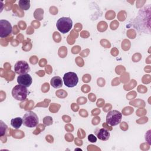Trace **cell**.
I'll use <instances>...</instances> for the list:
<instances>
[{"mask_svg":"<svg viewBox=\"0 0 151 151\" xmlns=\"http://www.w3.org/2000/svg\"><path fill=\"white\" fill-rule=\"evenodd\" d=\"M17 82L18 84L24 86L26 87H28L32 84V78L31 76L28 73L21 74L17 77Z\"/></svg>","mask_w":151,"mask_h":151,"instance_id":"obj_8","label":"cell"},{"mask_svg":"<svg viewBox=\"0 0 151 151\" xmlns=\"http://www.w3.org/2000/svg\"><path fill=\"white\" fill-rule=\"evenodd\" d=\"M23 124L28 127L32 128L38 124V117L36 113L32 111H28L25 113L23 117Z\"/></svg>","mask_w":151,"mask_h":151,"instance_id":"obj_2","label":"cell"},{"mask_svg":"<svg viewBox=\"0 0 151 151\" xmlns=\"http://www.w3.org/2000/svg\"><path fill=\"white\" fill-rule=\"evenodd\" d=\"M63 81L65 86L72 88L75 87L78 83V78L74 72H68L63 76Z\"/></svg>","mask_w":151,"mask_h":151,"instance_id":"obj_5","label":"cell"},{"mask_svg":"<svg viewBox=\"0 0 151 151\" xmlns=\"http://www.w3.org/2000/svg\"><path fill=\"white\" fill-rule=\"evenodd\" d=\"M12 96L17 100H25L28 96V90L24 86L20 84L16 85L12 90Z\"/></svg>","mask_w":151,"mask_h":151,"instance_id":"obj_3","label":"cell"},{"mask_svg":"<svg viewBox=\"0 0 151 151\" xmlns=\"http://www.w3.org/2000/svg\"><path fill=\"white\" fill-rule=\"evenodd\" d=\"M122 114L118 110H113L110 111L106 116V123L111 126H114L119 124L122 120Z\"/></svg>","mask_w":151,"mask_h":151,"instance_id":"obj_4","label":"cell"},{"mask_svg":"<svg viewBox=\"0 0 151 151\" xmlns=\"http://www.w3.org/2000/svg\"><path fill=\"white\" fill-rule=\"evenodd\" d=\"M14 71L19 75L27 74L30 71V67L27 61L21 60L15 63L14 65Z\"/></svg>","mask_w":151,"mask_h":151,"instance_id":"obj_7","label":"cell"},{"mask_svg":"<svg viewBox=\"0 0 151 151\" xmlns=\"http://www.w3.org/2000/svg\"><path fill=\"white\" fill-rule=\"evenodd\" d=\"M18 5L22 10H28L30 8V1L29 0H19Z\"/></svg>","mask_w":151,"mask_h":151,"instance_id":"obj_12","label":"cell"},{"mask_svg":"<svg viewBox=\"0 0 151 151\" xmlns=\"http://www.w3.org/2000/svg\"><path fill=\"white\" fill-rule=\"evenodd\" d=\"M22 124H23V119L20 117L14 118L11 120V126L16 129H19Z\"/></svg>","mask_w":151,"mask_h":151,"instance_id":"obj_11","label":"cell"},{"mask_svg":"<svg viewBox=\"0 0 151 151\" xmlns=\"http://www.w3.org/2000/svg\"><path fill=\"white\" fill-rule=\"evenodd\" d=\"M94 133L99 140L103 141L107 140L110 137L109 132L105 128H96Z\"/></svg>","mask_w":151,"mask_h":151,"instance_id":"obj_9","label":"cell"},{"mask_svg":"<svg viewBox=\"0 0 151 151\" xmlns=\"http://www.w3.org/2000/svg\"><path fill=\"white\" fill-rule=\"evenodd\" d=\"M88 140L91 143H95L97 142V137L95 135H94L93 134H90L88 136Z\"/></svg>","mask_w":151,"mask_h":151,"instance_id":"obj_13","label":"cell"},{"mask_svg":"<svg viewBox=\"0 0 151 151\" xmlns=\"http://www.w3.org/2000/svg\"><path fill=\"white\" fill-rule=\"evenodd\" d=\"M12 32V26L9 21L5 19L0 20V37L5 38Z\"/></svg>","mask_w":151,"mask_h":151,"instance_id":"obj_6","label":"cell"},{"mask_svg":"<svg viewBox=\"0 0 151 151\" xmlns=\"http://www.w3.org/2000/svg\"><path fill=\"white\" fill-rule=\"evenodd\" d=\"M51 85L52 87L55 88H60L63 86V80H61V78L59 76H55L53 77L50 81Z\"/></svg>","mask_w":151,"mask_h":151,"instance_id":"obj_10","label":"cell"},{"mask_svg":"<svg viewBox=\"0 0 151 151\" xmlns=\"http://www.w3.org/2000/svg\"><path fill=\"white\" fill-rule=\"evenodd\" d=\"M73 26V21L69 17H61L59 18L56 23L58 30L63 34L69 32Z\"/></svg>","mask_w":151,"mask_h":151,"instance_id":"obj_1","label":"cell"}]
</instances>
